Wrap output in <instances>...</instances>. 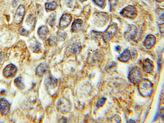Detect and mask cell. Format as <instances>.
<instances>
[{
	"instance_id": "6da1fadb",
	"label": "cell",
	"mask_w": 164,
	"mask_h": 123,
	"mask_svg": "<svg viewBox=\"0 0 164 123\" xmlns=\"http://www.w3.org/2000/svg\"><path fill=\"white\" fill-rule=\"evenodd\" d=\"M137 85L139 92L142 96L148 97L152 95L154 90V85L150 80L147 78H142Z\"/></svg>"
},
{
	"instance_id": "7a4b0ae2",
	"label": "cell",
	"mask_w": 164,
	"mask_h": 123,
	"mask_svg": "<svg viewBox=\"0 0 164 123\" xmlns=\"http://www.w3.org/2000/svg\"><path fill=\"white\" fill-rule=\"evenodd\" d=\"M142 71L138 67L133 68L129 72L128 78L131 83L134 85L138 84L142 79Z\"/></svg>"
},
{
	"instance_id": "3957f363",
	"label": "cell",
	"mask_w": 164,
	"mask_h": 123,
	"mask_svg": "<svg viewBox=\"0 0 164 123\" xmlns=\"http://www.w3.org/2000/svg\"><path fill=\"white\" fill-rule=\"evenodd\" d=\"M120 14L123 17L134 20L137 17L138 12L136 7L129 5L123 8L120 12Z\"/></svg>"
},
{
	"instance_id": "277c9868",
	"label": "cell",
	"mask_w": 164,
	"mask_h": 123,
	"mask_svg": "<svg viewBox=\"0 0 164 123\" xmlns=\"http://www.w3.org/2000/svg\"><path fill=\"white\" fill-rule=\"evenodd\" d=\"M118 30V27L116 24H112L103 33L102 37L104 41L108 42L115 34Z\"/></svg>"
},
{
	"instance_id": "5b68a950",
	"label": "cell",
	"mask_w": 164,
	"mask_h": 123,
	"mask_svg": "<svg viewBox=\"0 0 164 123\" xmlns=\"http://www.w3.org/2000/svg\"><path fill=\"white\" fill-rule=\"evenodd\" d=\"M137 29L134 25H129L127 30L124 33V36L128 40H132L136 38L137 35Z\"/></svg>"
},
{
	"instance_id": "8992f818",
	"label": "cell",
	"mask_w": 164,
	"mask_h": 123,
	"mask_svg": "<svg viewBox=\"0 0 164 123\" xmlns=\"http://www.w3.org/2000/svg\"><path fill=\"white\" fill-rule=\"evenodd\" d=\"M17 71L16 66L13 64H9L5 67L3 70V75L7 78L14 77Z\"/></svg>"
},
{
	"instance_id": "52a82bcc",
	"label": "cell",
	"mask_w": 164,
	"mask_h": 123,
	"mask_svg": "<svg viewBox=\"0 0 164 123\" xmlns=\"http://www.w3.org/2000/svg\"><path fill=\"white\" fill-rule=\"evenodd\" d=\"M25 14V8L23 5H20L16 10L14 18V22L16 24H20L23 20Z\"/></svg>"
},
{
	"instance_id": "ba28073f",
	"label": "cell",
	"mask_w": 164,
	"mask_h": 123,
	"mask_svg": "<svg viewBox=\"0 0 164 123\" xmlns=\"http://www.w3.org/2000/svg\"><path fill=\"white\" fill-rule=\"evenodd\" d=\"M156 39L155 36L152 34H148L144 41V46L147 49H150L154 47L156 43Z\"/></svg>"
},
{
	"instance_id": "9c48e42d",
	"label": "cell",
	"mask_w": 164,
	"mask_h": 123,
	"mask_svg": "<svg viewBox=\"0 0 164 123\" xmlns=\"http://www.w3.org/2000/svg\"><path fill=\"white\" fill-rule=\"evenodd\" d=\"M10 108V104L6 99H0V111L2 114L5 115L8 114Z\"/></svg>"
},
{
	"instance_id": "30bf717a",
	"label": "cell",
	"mask_w": 164,
	"mask_h": 123,
	"mask_svg": "<svg viewBox=\"0 0 164 123\" xmlns=\"http://www.w3.org/2000/svg\"><path fill=\"white\" fill-rule=\"evenodd\" d=\"M142 67L144 72L148 74L151 73L154 70V63L151 60L147 58L143 60Z\"/></svg>"
},
{
	"instance_id": "8fae6325",
	"label": "cell",
	"mask_w": 164,
	"mask_h": 123,
	"mask_svg": "<svg viewBox=\"0 0 164 123\" xmlns=\"http://www.w3.org/2000/svg\"><path fill=\"white\" fill-rule=\"evenodd\" d=\"M72 16L70 14H64L61 18L60 21V26L61 28H66L71 22L72 20Z\"/></svg>"
},
{
	"instance_id": "7c38bea8",
	"label": "cell",
	"mask_w": 164,
	"mask_h": 123,
	"mask_svg": "<svg viewBox=\"0 0 164 123\" xmlns=\"http://www.w3.org/2000/svg\"><path fill=\"white\" fill-rule=\"evenodd\" d=\"M45 84L48 88H54L57 86V80L52 75L47 76L45 79Z\"/></svg>"
},
{
	"instance_id": "4fadbf2b",
	"label": "cell",
	"mask_w": 164,
	"mask_h": 123,
	"mask_svg": "<svg viewBox=\"0 0 164 123\" xmlns=\"http://www.w3.org/2000/svg\"><path fill=\"white\" fill-rule=\"evenodd\" d=\"M131 52L128 49H126L123 51L122 53L121 54L120 56L118 57V59L120 62L123 63H126L129 61V60L131 58Z\"/></svg>"
},
{
	"instance_id": "5bb4252c",
	"label": "cell",
	"mask_w": 164,
	"mask_h": 123,
	"mask_svg": "<svg viewBox=\"0 0 164 123\" xmlns=\"http://www.w3.org/2000/svg\"><path fill=\"white\" fill-rule=\"evenodd\" d=\"M48 69V65L46 63H41L37 68V74L39 76H42Z\"/></svg>"
},
{
	"instance_id": "9a60e30c",
	"label": "cell",
	"mask_w": 164,
	"mask_h": 123,
	"mask_svg": "<svg viewBox=\"0 0 164 123\" xmlns=\"http://www.w3.org/2000/svg\"><path fill=\"white\" fill-rule=\"evenodd\" d=\"M83 21L81 19H76L73 22L71 26L72 31L74 32H77L80 30L82 28Z\"/></svg>"
},
{
	"instance_id": "2e32d148",
	"label": "cell",
	"mask_w": 164,
	"mask_h": 123,
	"mask_svg": "<svg viewBox=\"0 0 164 123\" xmlns=\"http://www.w3.org/2000/svg\"><path fill=\"white\" fill-rule=\"evenodd\" d=\"M48 28L46 26H42L38 29V34L42 39H44L46 38L48 33Z\"/></svg>"
},
{
	"instance_id": "e0dca14e",
	"label": "cell",
	"mask_w": 164,
	"mask_h": 123,
	"mask_svg": "<svg viewBox=\"0 0 164 123\" xmlns=\"http://www.w3.org/2000/svg\"><path fill=\"white\" fill-rule=\"evenodd\" d=\"M15 84L18 88L21 89H23L25 88V85L24 84L21 77H17L14 80Z\"/></svg>"
},
{
	"instance_id": "ac0fdd59",
	"label": "cell",
	"mask_w": 164,
	"mask_h": 123,
	"mask_svg": "<svg viewBox=\"0 0 164 123\" xmlns=\"http://www.w3.org/2000/svg\"><path fill=\"white\" fill-rule=\"evenodd\" d=\"M81 46L79 44H75L71 46V52L72 53L76 54L79 52L81 51Z\"/></svg>"
},
{
	"instance_id": "d6986e66",
	"label": "cell",
	"mask_w": 164,
	"mask_h": 123,
	"mask_svg": "<svg viewBox=\"0 0 164 123\" xmlns=\"http://www.w3.org/2000/svg\"><path fill=\"white\" fill-rule=\"evenodd\" d=\"M57 4L56 2H53L47 3L45 4V8L49 10H54L57 8Z\"/></svg>"
},
{
	"instance_id": "ffe728a7",
	"label": "cell",
	"mask_w": 164,
	"mask_h": 123,
	"mask_svg": "<svg viewBox=\"0 0 164 123\" xmlns=\"http://www.w3.org/2000/svg\"><path fill=\"white\" fill-rule=\"evenodd\" d=\"M93 2L101 8H104L106 5V0H93Z\"/></svg>"
},
{
	"instance_id": "44dd1931",
	"label": "cell",
	"mask_w": 164,
	"mask_h": 123,
	"mask_svg": "<svg viewBox=\"0 0 164 123\" xmlns=\"http://www.w3.org/2000/svg\"><path fill=\"white\" fill-rule=\"evenodd\" d=\"M57 36H58L57 37H58V40L60 41H63L65 40L67 38V34L65 32H59L57 34Z\"/></svg>"
},
{
	"instance_id": "7402d4cb",
	"label": "cell",
	"mask_w": 164,
	"mask_h": 123,
	"mask_svg": "<svg viewBox=\"0 0 164 123\" xmlns=\"http://www.w3.org/2000/svg\"><path fill=\"white\" fill-rule=\"evenodd\" d=\"M56 16L55 14H53L51 15V17L49 18V24L50 26H53L54 25L55 21H56Z\"/></svg>"
},
{
	"instance_id": "603a6c76",
	"label": "cell",
	"mask_w": 164,
	"mask_h": 123,
	"mask_svg": "<svg viewBox=\"0 0 164 123\" xmlns=\"http://www.w3.org/2000/svg\"><path fill=\"white\" fill-rule=\"evenodd\" d=\"M106 99L105 98H102L99 100L97 103V106L98 107H102L106 103Z\"/></svg>"
},
{
	"instance_id": "cb8c5ba5",
	"label": "cell",
	"mask_w": 164,
	"mask_h": 123,
	"mask_svg": "<svg viewBox=\"0 0 164 123\" xmlns=\"http://www.w3.org/2000/svg\"><path fill=\"white\" fill-rule=\"evenodd\" d=\"M19 32L21 35L24 36H27L28 35L29 32L28 31L24 29L23 27H21L19 29Z\"/></svg>"
},
{
	"instance_id": "d4e9b609",
	"label": "cell",
	"mask_w": 164,
	"mask_h": 123,
	"mask_svg": "<svg viewBox=\"0 0 164 123\" xmlns=\"http://www.w3.org/2000/svg\"><path fill=\"white\" fill-rule=\"evenodd\" d=\"M33 52H38L40 51V46L38 44H36L33 47Z\"/></svg>"
},
{
	"instance_id": "484cf974",
	"label": "cell",
	"mask_w": 164,
	"mask_h": 123,
	"mask_svg": "<svg viewBox=\"0 0 164 123\" xmlns=\"http://www.w3.org/2000/svg\"><path fill=\"white\" fill-rule=\"evenodd\" d=\"M49 43L51 45H55L56 43V38L54 37H51L49 39Z\"/></svg>"
},
{
	"instance_id": "4316f807",
	"label": "cell",
	"mask_w": 164,
	"mask_h": 123,
	"mask_svg": "<svg viewBox=\"0 0 164 123\" xmlns=\"http://www.w3.org/2000/svg\"><path fill=\"white\" fill-rule=\"evenodd\" d=\"M3 59H4V57H3V54L0 52V64L3 63Z\"/></svg>"
},
{
	"instance_id": "83f0119b",
	"label": "cell",
	"mask_w": 164,
	"mask_h": 123,
	"mask_svg": "<svg viewBox=\"0 0 164 123\" xmlns=\"http://www.w3.org/2000/svg\"><path fill=\"white\" fill-rule=\"evenodd\" d=\"M121 47L119 46H117L115 47V50L116 51H117V52H119L121 51Z\"/></svg>"
},
{
	"instance_id": "f1b7e54d",
	"label": "cell",
	"mask_w": 164,
	"mask_h": 123,
	"mask_svg": "<svg viewBox=\"0 0 164 123\" xmlns=\"http://www.w3.org/2000/svg\"><path fill=\"white\" fill-rule=\"evenodd\" d=\"M155 1L159 3H162V2H163L164 0H155Z\"/></svg>"
},
{
	"instance_id": "f546056e",
	"label": "cell",
	"mask_w": 164,
	"mask_h": 123,
	"mask_svg": "<svg viewBox=\"0 0 164 123\" xmlns=\"http://www.w3.org/2000/svg\"><path fill=\"white\" fill-rule=\"evenodd\" d=\"M80 1L82 2H86V1H87V0H80Z\"/></svg>"
}]
</instances>
